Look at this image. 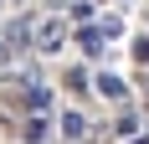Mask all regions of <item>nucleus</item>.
Wrapping results in <instances>:
<instances>
[{
	"instance_id": "8",
	"label": "nucleus",
	"mask_w": 149,
	"mask_h": 144,
	"mask_svg": "<svg viewBox=\"0 0 149 144\" xmlns=\"http://www.w3.org/2000/svg\"><path fill=\"white\" fill-rule=\"evenodd\" d=\"M113 134H118V139H134V134H139V113H118Z\"/></svg>"
},
{
	"instance_id": "10",
	"label": "nucleus",
	"mask_w": 149,
	"mask_h": 144,
	"mask_svg": "<svg viewBox=\"0 0 149 144\" xmlns=\"http://www.w3.org/2000/svg\"><path fill=\"white\" fill-rule=\"evenodd\" d=\"M129 57H134L139 67H149V36H139V41H134V52H129Z\"/></svg>"
},
{
	"instance_id": "3",
	"label": "nucleus",
	"mask_w": 149,
	"mask_h": 144,
	"mask_svg": "<svg viewBox=\"0 0 149 144\" xmlns=\"http://www.w3.org/2000/svg\"><path fill=\"white\" fill-rule=\"evenodd\" d=\"M88 93H103V98H113V103H118L123 93H129V82H123V77H113V72H103V77H98Z\"/></svg>"
},
{
	"instance_id": "9",
	"label": "nucleus",
	"mask_w": 149,
	"mask_h": 144,
	"mask_svg": "<svg viewBox=\"0 0 149 144\" xmlns=\"http://www.w3.org/2000/svg\"><path fill=\"white\" fill-rule=\"evenodd\" d=\"M67 87H72V93H88V72H82V67H67Z\"/></svg>"
},
{
	"instance_id": "2",
	"label": "nucleus",
	"mask_w": 149,
	"mask_h": 144,
	"mask_svg": "<svg viewBox=\"0 0 149 144\" xmlns=\"http://www.w3.org/2000/svg\"><path fill=\"white\" fill-rule=\"evenodd\" d=\"M57 129H62V139H88V118L77 113V108H67V113H62V124H57Z\"/></svg>"
},
{
	"instance_id": "6",
	"label": "nucleus",
	"mask_w": 149,
	"mask_h": 144,
	"mask_svg": "<svg viewBox=\"0 0 149 144\" xmlns=\"http://www.w3.org/2000/svg\"><path fill=\"white\" fill-rule=\"evenodd\" d=\"M77 46H82L88 57H103V36H98V26H82V31H77Z\"/></svg>"
},
{
	"instance_id": "5",
	"label": "nucleus",
	"mask_w": 149,
	"mask_h": 144,
	"mask_svg": "<svg viewBox=\"0 0 149 144\" xmlns=\"http://www.w3.org/2000/svg\"><path fill=\"white\" fill-rule=\"evenodd\" d=\"M46 129H52V124H46V113H31L26 124H21V139H26V144H41Z\"/></svg>"
},
{
	"instance_id": "4",
	"label": "nucleus",
	"mask_w": 149,
	"mask_h": 144,
	"mask_svg": "<svg viewBox=\"0 0 149 144\" xmlns=\"http://www.w3.org/2000/svg\"><path fill=\"white\" fill-rule=\"evenodd\" d=\"M26 108H31V113H46V108H52V87H46V82H31L26 87Z\"/></svg>"
},
{
	"instance_id": "12",
	"label": "nucleus",
	"mask_w": 149,
	"mask_h": 144,
	"mask_svg": "<svg viewBox=\"0 0 149 144\" xmlns=\"http://www.w3.org/2000/svg\"><path fill=\"white\" fill-rule=\"evenodd\" d=\"M129 144H149V139H139V134H134V139H129Z\"/></svg>"
},
{
	"instance_id": "7",
	"label": "nucleus",
	"mask_w": 149,
	"mask_h": 144,
	"mask_svg": "<svg viewBox=\"0 0 149 144\" xmlns=\"http://www.w3.org/2000/svg\"><path fill=\"white\" fill-rule=\"evenodd\" d=\"M98 36H103V41H118V36H123V21H118V15H103V21H98Z\"/></svg>"
},
{
	"instance_id": "1",
	"label": "nucleus",
	"mask_w": 149,
	"mask_h": 144,
	"mask_svg": "<svg viewBox=\"0 0 149 144\" xmlns=\"http://www.w3.org/2000/svg\"><path fill=\"white\" fill-rule=\"evenodd\" d=\"M31 46H36L41 57H57L62 46H67V21H57V15L36 21V31H31Z\"/></svg>"
},
{
	"instance_id": "14",
	"label": "nucleus",
	"mask_w": 149,
	"mask_h": 144,
	"mask_svg": "<svg viewBox=\"0 0 149 144\" xmlns=\"http://www.w3.org/2000/svg\"><path fill=\"white\" fill-rule=\"evenodd\" d=\"M93 5H98V0H93Z\"/></svg>"
},
{
	"instance_id": "13",
	"label": "nucleus",
	"mask_w": 149,
	"mask_h": 144,
	"mask_svg": "<svg viewBox=\"0 0 149 144\" xmlns=\"http://www.w3.org/2000/svg\"><path fill=\"white\" fill-rule=\"evenodd\" d=\"M0 57H5V46H0Z\"/></svg>"
},
{
	"instance_id": "11",
	"label": "nucleus",
	"mask_w": 149,
	"mask_h": 144,
	"mask_svg": "<svg viewBox=\"0 0 149 144\" xmlns=\"http://www.w3.org/2000/svg\"><path fill=\"white\" fill-rule=\"evenodd\" d=\"M72 21H93V0H72Z\"/></svg>"
}]
</instances>
